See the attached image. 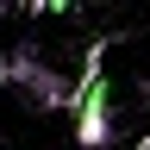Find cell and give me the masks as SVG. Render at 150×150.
Wrapping results in <instances>:
<instances>
[{"label":"cell","mask_w":150,"mask_h":150,"mask_svg":"<svg viewBox=\"0 0 150 150\" xmlns=\"http://www.w3.org/2000/svg\"><path fill=\"white\" fill-rule=\"evenodd\" d=\"M69 112H75V144H81V150H112V88H106V38L81 50V75H75Z\"/></svg>","instance_id":"cell-1"},{"label":"cell","mask_w":150,"mask_h":150,"mask_svg":"<svg viewBox=\"0 0 150 150\" xmlns=\"http://www.w3.org/2000/svg\"><path fill=\"white\" fill-rule=\"evenodd\" d=\"M6 69H13V88L25 94L38 112H69L75 81H63V75H56V63H44V50H38V44H19V50L6 56Z\"/></svg>","instance_id":"cell-2"},{"label":"cell","mask_w":150,"mask_h":150,"mask_svg":"<svg viewBox=\"0 0 150 150\" xmlns=\"http://www.w3.org/2000/svg\"><path fill=\"white\" fill-rule=\"evenodd\" d=\"M0 88H13V69H6V56H0Z\"/></svg>","instance_id":"cell-3"}]
</instances>
